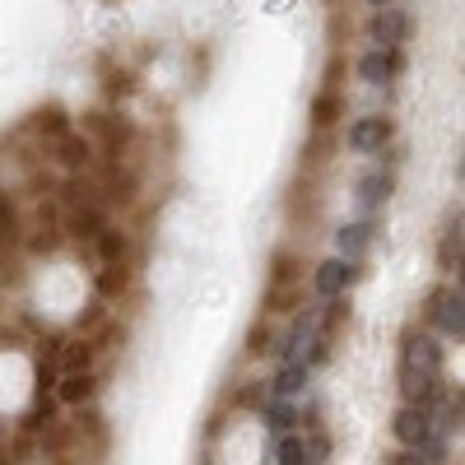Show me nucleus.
I'll return each instance as SVG.
<instances>
[{"label": "nucleus", "mask_w": 465, "mask_h": 465, "mask_svg": "<svg viewBox=\"0 0 465 465\" xmlns=\"http://www.w3.org/2000/svg\"><path fill=\"white\" fill-rule=\"evenodd\" d=\"M359 280V261H344V256H326L317 270H312V293L322 302L331 298H344V289Z\"/></svg>", "instance_id": "nucleus-4"}, {"label": "nucleus", "mask_w": 465, "mask_h": 465, "mask_svg": "<svg viewBox=\"0 0 465 465\" xmlns=\"http://www.w3.org/2000/svg\"><path fill=\"white\" fill-rule=\"evenodd\" d=\"M307 363H280V372L270 377V396H280V401H293L302 386H307Z\"/></svg>", "instance_id": "nucleus-11"}, {"label": "nucleus", "mask_w": 465, "mask_h": 465, "mask_svg": "<svg viewBox=\"0 0 465 465\" xmlns=\"http://www.w3.org/2000/svg\"><path fill=\"white\" fill-rule=\"evenodd\" d=\"M391 135H396V126L386 122V116H359V122L344 131V144L354 153H381L391 144Z\"/></svg>", "instance_id": "nucleus-5"}, {"label": "nucleus", "mask_w": 465, "mask_h": 465, "mask_svg": "<svg viewBox=\"0 0 465 465\" xmlns=\"http://www.w3.org/2000/svg\"><path fill=\"white\" fill-rule=\"evenodd\" d=\"M368 5H372V10H381V5H396V0H368Z\"/></svg>", "instance_id": "nucleus-19"}, {"label": "nucleus", "mask_w": 465, "mask_h": 465, "mask_svg": "<svg viewBox=\"0 0 465 465\" xmlns=\"http://www.w3.org/2000/svg\"><path fill=\"white\" fill-rule=\"evenodd\" d=\"M414 33V19H410V10H401V5H381V10H372V19H368V37H372V47H391V52H401V43Z\"/></svg>", "instance_id": "nucleus-3"}, {"label": "nucleus", "mask_w": 465, "mask_h": 465, "mask_svg": "<svg viewBox=\"0 0 465 465\" xmlns=\"http://www.w3.org/2000/svg\"><path fill=\"white\" fill-rule=\"evenodd\" d=\"M438 265L447 270V275H456L460 284V214L442 228V242H438Z\"/></svg>", "instance_id": "nucleus-12"}, {"label": "nucleus", "mask_w": 465, "mask_h": 465, "mask_svg": "<svg viewBox=\"0 0 465 465\" xmlns=\"http://www.w3.org/2000/svg\"><path fill=\"white\" fill-rule=\"evenodd\" d=\"M391 191H396V177L381 173V168H368V173L354 182V196H359V210H363V214H377L386 201H391Z\"/></svg>", "instance_id": "nucleus-7"}, {"label": "nucleus", "mask_w": 465, "mask_h": 465, "mask_svg": "<svg viewBox=\"0 0 465 465\" xmlns=\"http://www.w3.org/2000/svg\"><path fill=\"white\" fill-rule=\"evenodd\" d=\"M261 423H265V429L270 433H293V423H298V405L293 401H280V396H270L265 405H261Z\"/></svg>", "instance_id": "nucleus-10"}, {"label": "nucleus", "mask_w": 465, "mask_h": 465, "mask_svg": "<svg viewBox=\"0 0 465 465\" xmlns=\"http://www.w3.org/2000/svg\"><path fill=\"white\" fill-rule=\"evenodd\" d=\"M19 232H24V219H19V205L0 191V252H10L19 242Z\"/></svg>", "instance_id": "nucleus-16"}, {"label": "nucleus", "mask_w": 465, "mask_h": 465, "mask_svg": "<svg viewBox=\"0 0 465 465\" xmlns=\"http://www.w3.org/2000/svg\"><path fill=\"white\" fill-rule=\"evenodd\" d=\"M275 465H307V451H302L298 433H280L275 438Z\"/></svg>", "instance_id": "nucleus-17"}, {"label": "nucleus", "mask_w": 465, "mask_h": 465, "mask_svg": "<svg viewBox=\"0 0 465 465\" xmlns=\"http://www.w3.org/2000/svg\"><path fill=\"white\" fill-rule=\"evenodd\" d=\"M396 74H401V52L391 47H368L363 61H359V80L368 89H386V84H396Z\"/></svg>", "instance_id": "nucleus-6"}, {"label": "nucleus", "mask_w": 465, "mask_h": 465, "mask_svg": "<svg viewBox=\"0 0 465 465\" xmlns=\"http://www.w3.org/2000/svg\"><path fill=\"white\" fill-rule=\"evenodd\" d=\"M94 391H98V377H94V372H65L61 386H56V396H61L65 405H84Z\"/></svg>", "instance_id": "nucleus-13"}, {"label": "nucleus", "mask_w": 465, "mask_h": 465, "mask_svg": "<svg viewBox=\"0 0 465 465\" xmlns=\"http://www.w3.org/2000/svg\"><path fill=\"white\" fill-rule=\"evenodd\" d=\"M429 322L447 340H460L465 335V293H460V284H442V289L429 293Z\"/></svg>", "instance_id": "nucleus-2"}, {"label": "nucleus", "mask_w": 465, "mask_h": 465, "mask_svg": "<svg viewBox=\"0 0 465 465\" xmlns=\"http://www.w3.org/2000/svg\"><path fill=\"white\" fill-rule=\"evenodd\" d=\"M372 238H377V223H372V219L344 223V228L335 232V256H344V261H363L368 247H372Z\"/></svg>", "instance_id": "nucleus-8"}, {"label": "nucleus", "mask_w": 465, "mask_h": 465, "mask_svg": "<svg viewBox=\"0 0 465 465\" xmlns=\"http://www.w3.org/2000/svg\"><path fill=\"white\" fill-rule=\"evenodd\" d=\"M33 131H37V135H43V140L56 149V144L70 135V122H65V112H61V107H43V112L33 116Z\"/></svg>", "instance_id": "nucleus-14"}, {"label": "nucleus", "mask_w": 465, "mask_h": 465, "mask_svg": "<svg viewBox=\"0 0 465 465\" xmlns=\"http://www.w3.org/2000/svg\"><path fill=\"white\" fill-rule=\"evenodd\" d=\"M335 122H344V94L326 89V94L312 98V126L326 131V126H335Z\"/></svg>", "instance_id": "nucleus-15"}, {"label": "nucleus", "mask_w": 465, "mask_h": 465, "mask_svg": "<svg viewBox=\"0 0 465 465\" xmlns=\"http://www.w3.org/2000/svg\"><path fill=\"white\" fill-rule=\"evenodd\" d=\"M94 289L103 298H122L131 289V261H116V265H94Z\"/></svg>", "instance_id": "nucleus-9"}, {"label": "nucleus", "mask_w": 465, "mask_h": 465, "mask_svg": "<svg viewBox=\"0 0 465 465\" xmlns=\"http://www.w3.org/2000/svg\"><path fill=\"white\" fill-rule=\"evenodd\" d=\"M401 368H414V372H423V377L442 381V372H447V354H442V344H438L433 335L410 331V335L401 340Z\"/></svg>", "instance_id": "nucleus-1"}, {"label": "nucleus", "mask_w": 465, "mask_h": 465, "mask_svg": "<svg viewBox=\"0 0 465 465\" xmlns=\"http://www.w3.org/2000/svg\"><path fill=\"white\" fill-rule=\"evenodd\" d=\"M386 465H433V460H423L419 451H396V456L386 460Z\"/></svg>", "instance_id": "nucleus-18"}]
</instances>
